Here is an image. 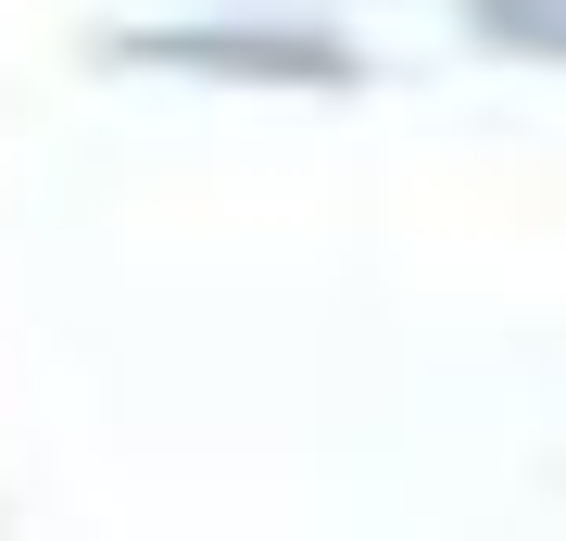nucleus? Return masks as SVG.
<instances>
[{"instance_id":"f257e3e1","label":"nucleus","mask_w":566,"mask_h":541,"mask_svg":"<svg viewBox=\"0 0 566 541\" xmlns=\"http://www.w3.org/2000/svg\"><path fill=\"white\" fill-rule=\"evenodd\" d=\"M126 63H177V76H240V89H290V76H353V51L327 25H126Z\"/></svg>"},{"instance_id":"f03ea898","label":"nucleus","mask_w":566,"mask_h":541,"mask_svg":"<svg viewBox=\"0 0 566 541\" xmlns=\"http://www.w3.org/2000/svg\"><path fill=\"white\" fill-rule=\"evenodd\" d=\"M465 25H479V39H504V51L566 63V0H465Z\"/></svg>"}]
</instances>
